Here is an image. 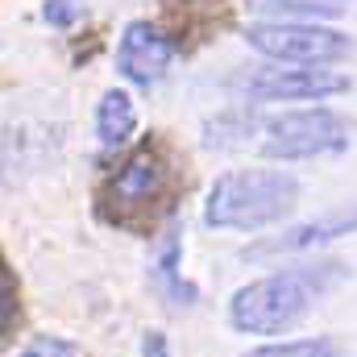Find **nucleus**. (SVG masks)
Returning <instances> with one entry per match:
<instances>
[{
    "label": "nucleus",
    "instance_id": "1",
    "mask_svg": "<svg viewBox=\"0 0 357 357\" xmlns=\"http://www.w3.org/2000/svg\"><path fill=\"white\" fill-rule=\"evenodd\" d=\"M187 187L183 158L162 133H146L96 187V212L104 225L121 233H154L162 216H171Z\"/></svg>",
    "mask_w": 357,
    "mask_h": 357
},
{
    "label": "nucleus",
    "instance_id": "9",
    "mask_svg": "<svg viewBox=\"0 0 357 357\" xmlns=\"http://www.w3.org/2000/svg\"><path fill=\"white\" fill-rule=\"evenodd\" d=\"M354 233H357V204H349V208H333L316 220H303V225L287 229L282 237H274L266 245H254V254H299V250H316L324 241L354 237Z\"/></svg>",
    "mask_w": 357,
    "mask_h": 357
},
{
    "label": "nucleus",
    "instance_id": "6",
    "mask_svg": "<svg viewBox=\"0 0 357 357\" xmlns=\"http://www.w3.org/2000/svg\"><path fill=\"white\" fill-rule=\"evenodd\" d=\"M241 88L250 100L262 104H295V100H333L349 91V75L324 71V67H291V63H266L241 75Z\"/></svg>",
    "mask_w": 357,
    "mask_h": 357
},
{
    "label": "nucleus",
    "instance_id": "2",
    "mask_svg": "<svg viewBox=\"0 0 357 357\" xmlns=\"http://www.w3.org/2000/svg\"><path fill=\"white\" fill-rule=\"evenodd\" d=\"M345 274H349L345 262L324 258V262H303L254 278L229 295V328L245 337H278L295 328Z\"/></svg>",
    "mask_w": 357,
    "mask_h": 357
},
{
    "label": "nucleus",
    "instance_id": "17",
    "mask_svg": "<svg viewBox=\"0 0 357 357\" xmlns=\"http://www.w3.org/2000/svg\"><path fill=\"white\" fill-rule=\"evenodd\" d=\"M142 357H171V341H167L158 328H150V333L142 337Z\"/></svg>",
    "mask_w": 357,
    "mask_h": 357
},
{
    "label": "nucleus",
    "instance_id": "5",
    "mask_svg": "<svg viewBox=\"0 0 357 357\" xmlns=\"http://www.w3.org/2000/svg\"><path fill=\"white\" fill-rule=\"evenodd\" d=\"M245 42L270 63L291 67H328L357 50L345 29H328L320 21H254L245 25Z\"/></svg>",
    "mask_w": 357,
    "mask_h": 357
},
{
    "label": "nucleus",
    "instance_id": "7",
    "mask_svg": "<svg viewBox=\"0 0 357 357\" xmlns=\"http://www.w3.org/2000/svg\"><path fill=\"white\" fill-rule=\"evenodd\" d=\"M175 54H178L175 38H171L158 21L133 17V21L121 29V42H116V71H121V79H129L133 88H154V84L167 75V67L175 63Z\"/></svg>",
    "mask_w": 357,
    "mask_h": 357
},
{
    "label": "nucleus",
    "instance_id": "14",
    "mask_svg": "<svg viewBox=\"0 0 357 357\" xmlns=\"http://www.w3.org/2000/svg\"><path fill=\"white\" fill-rule=\"evenodd\" d=\"M0 291H4V303H0V312H4V320H0V337H4V345H8V341H13V333H17V320H21L17 278H13V270H8V266L0 270Z\"/></svg>",
    "mask_w": 357,
    "mask_h": 357
},
{
    "label": "nucleus",
    "instance_id": "13",
    "mask_svg": "<svg viewBox=\"0 0 357 357\" xmlns=\"http://www.w3.org/2000/svg\"><path fill=\"white\" fill-rule=\"evenodd\" d=\"M241 357H337V345L328 337H303V341H278V345H258Z\"/></svg>",
    "mask_w": 357,
    "mask_h": 357
},
{
    "label": "nucleus",
    "instance_id": "11",
    "mask_svg": "<svg viewBox=\"0 0 357 357\" xmlns=\"http://www.w3.org/2000/svg\"><path fill=\"white\" fill-rule=\"evenodd\" d=\"M150 278H154L158 295H162L167 303H175V307H191V303L199 299L195 282L183 278V241H178V233H167V237H162L158 258H154V266H150Z\"/></svg>",
    "mask_w": 357,
    "mask_h": 357
},
{
    "label": "nucleus",
    "instance_id": "4",
    "mask_svg": "<svg viewBox=\"0 0 357 357\" xmlns=\"http://www.w3.org/2000/svg\"><path fill=\"white\" fill-rule=\"evenodd\" d=\"M354 142V125L337 108H291L262 125V154L274 162H299V158H324L345 154Z\"/></svg>",
    "mask_w": 357,
    "mask_h": 357
},
{
    "label": "nucleus",
    "instance_id": "16",
    "mask_svg": "<svg viewBox=\"0 0 357 357\" xmlns=\"http://www.w3.org/2000/svg\"><path fill=\"white\" fill-rule=\"evenodd\" d=\"M17 357H75V349L67 345V341H54V337H42V341H33L25 354Z\"/></svg>",
    "mask_w": 357,
    "mask_h": 357
},
{
    "label": "nucleus",
    "instance_id": "15",
    "mask_svg": "<svg viewBox=\"0 0 357 357\" xmlns=\"http://www.w3.org/2000/svg\"><path fill=\"white\" fill-rule=\"evenodd\" d=\"M42 17H46L50 29H71L84 17V0H46L42 4Z\"/></svg>",
    "mask_w": 357,
    "mask_h": 357
},
{
    "label": "nucleus",
    "instance_id": "8",
    "mask_svg": "<svg viewBox=\"0 0 357 357\" xmlns=\"http://www.w3.org/2000/svg\"><path fill=\"white\" fill-rule=\"evenodd\" d=\"M162 29L175 38L178 50H195L233 25V0H158Z\"/></svg>",
    "mask_w": 357,
    "mask_h": 357
},
{
    "label": "nucleus",
    "instance_id": "3",
    "mask_svg": "<svg viewBox=\"0 0 357 357\" xmlns=\"http://www.w3.org/2000/svg\"><path fill=\"white\" fill-rule=\"evenodd\" d=\"M299 204V178L291 171H225L208 187L204 199V225L220 233H258L266 225H278Z\"/></svg>",
    "mask_w": 357,
    "mask_h": 357
},
{
    "label": "nucleus",
    "instance_id": "12",
    "mask_svg": "<svg viewBox=\"0 0 357 357\" xmlns=\"http://www.w3.org/2000/svg\"><path fill=\"white\" fill-rule=\"evenodd\" d=\"M250 8L270 21H328L341 13L333 0H250Z\"/></svg>",
    "mask_w": 357,
    "mask_h": 357
},
{
    "label": "nucleus",
    "instance_id": "10",
    "mask_svg": "<svg viewBox=\"0 0 357 357\" xmlns=\"http://www.w3.org/2000/svg\"><path fill=\"white\" fill-rule=\"evenodd\" d=\"M137 133V104L125 88H108L96 104V137L104 150H121Z\"/></svg>",
    "mask_w": 357,
    "mask_h": 357
}]
</instances>
